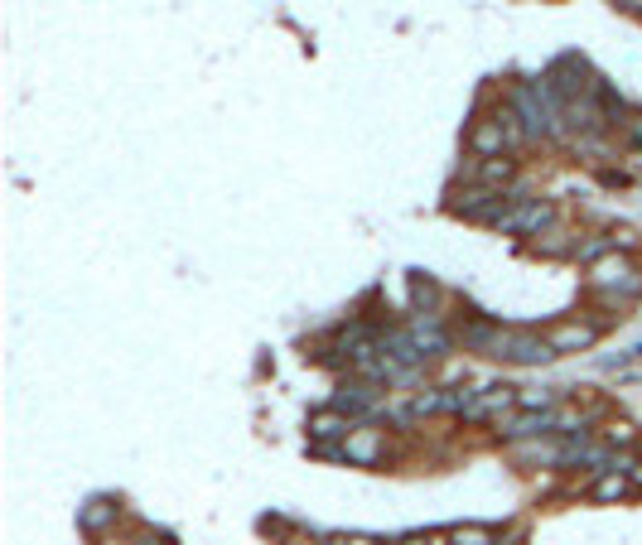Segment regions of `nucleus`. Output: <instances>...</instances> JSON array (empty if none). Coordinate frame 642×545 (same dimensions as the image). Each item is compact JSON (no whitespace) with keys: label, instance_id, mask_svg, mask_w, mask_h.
Returning <instances> with one entry per match:
<instances>
[{"label":"nucleus","instance_id":"18","mask_svg":"<svg viewBox=\"0 0 642 545\" xmlns=\"http://www.w3.org/2000/svg\"><path fill=\"white\" fill-rule=\"evenodd\" d=\"M449 545H498V536L483 531V526H459V531L449 536Z\"/></svg>","mask_w":642,"mask_h":545},{"label":"nucleus","instance_id":"20","mask_svg":"<svg viewBox=\"0 0 642 545\" xmlns=\"http://www.w3.org/2000/svg\"><path fill=\"white\" fill-rule=\"evenodd\" d=\"M604 444H609V449H618V444H633V425H623V420H618V425H609V430H604Z\"/></svg>","mask_w":642,"mask_h":545},{"label":"nucleus","instance_id":"15","mask_svg":"<svg viewBox=\"0 0 642 545\" xmlns=\"http://www.w3.org/2000/svg\"><path fill=\"white\" fill-rule=\"evenodd\" d=\"M594 502H623L628 497V473H618V468H609V473H599L594 478Z\"/></svg>","mask_w":642,"mask_h":545},{"label":"nucleus","instance_id":"17","mask_svg":"<svg viewBox=\"0 0 642 545\" xmlns=\"http://www.w3.org/2000/svg\"><path fill=\"white\" fill-rule=\"evenodd\" d=\"M411 295H416L420 314H435V300H440V285L425 280V275H411Z\"/></svg>","mask_w":642,"mask_h":545},{"label":"nucleus","instance_id":"6","mask_svg":"<svg viewBox=\"0 0 642 545\" xmlns=\"http://www.w3.org/2000/svg\"><path fill=\"white\" fill-rule=\"evenodd\" d=\"M382 449H387V435L377 430V425H353V435L343 439V464H377L382 459Z\"/></svg>","mask_w":642,"mask_h":545},{"label":"nucleus","instance_id":"24","mask_svg":"<svg viewBox=\"0 0 642 545\" xmlns=\"http://www.w3.org/2000/svg\"><path fill=\"white\" fill-rule=\"evenodd\" d=\"M406 545H440V541H406Z\"/></svg>","mask_w":642,"mask_h":545},{"label":"nucleus","instance_id":"3","mask_svg":"<svg viewBox=\"0 0 642 545\" xmlns=\"http://www.w3.org/2000/svg\"><path fill=\"white\" fill-rule=\"evenodd\" d=\"M493 357L517 362V367H541V362H551V357H556V348L546 343V333H531V328H503V338H498Z\"/></svg>","mask_w":642,"mask_h":545},{"label":"nucleus","instance_id":"4","mask_svg":"<svg viewBox=\"0 0 642 545\" xmlns=\"http://www.w3.org/2000/svg\"><path fill=\"white\" fill-rule=\"evenodd\" d=\"M334 410L338 415H348V420H363V415H377L382 410V386L377 382H343L334 391Z\"/></svg>","mask_w":642,"mask_h":545},{"label":"nucleus","instance_id":"21","mask_svg":"<svg viewBox=\"0 0 642 545\" xmlns=\"http://www.w3.org/2000/svg\"><path fill=\"white\" fill-rule=\"evenodd\" d=\"M112 517V507L107 502H87V512H83V526H102V521Z\"/></svg>","mask_w":642,"mask_h":545},{"label":"nucleus","instance_id":"19","mask_svg":"<svg viewBox=\"0 0 642 545\" xmlns=\"http://www.w3.org/2000/svg\"><path fill=\"white\" fill-rule=\"evenodd\" d=\"M522 410H556V391H517Z\"/></svg>","mask_w":642,"mask_h":545},{"label":"nucleus","instance_id":"25","mask_svg":"<svg viewBox=\"0 0 642 545\" xmlns=\"http://www.w3.org/2000/svg\"><path fill=\"white\" fill-rule=\"evenodd\" d=\"M633 353H638V357H642V343H638V348H633Z\"/></svg>","mask_w":642,"mask_h":545},{"label":"nucleus","instance_id":"10","mask_svg":"<svg viewBox=\"0 0 642 545\" xmlns=\"http://www.w3.org/2000/svg\"><path fill=\"white\" fill-rule=\"evenodd\" d=\"M411 338H416V348L425 357L449 353V333H445V324H440V314H416V319H411Z\"/></svg>","mask_w":642,"mask_h":545},{"label":"nucleus","instance_id":"8","mask_svg":"<svg viewBox=\"0 0 642 545\" xmlns=\"http://www.w3.org/2000/svg\"><path fill=\"white\" fill-rule=\"evenodd\" d=\"M469 150H474L478 160H498L512 150V136H507L503 121H478L474 131H469Z\"/></svg>","mask_w":642,"mask_h":545},{"label":"nucleus","instance_id":"23","mask_svg":"<svg viewBox=\"0 0 642 545\" xmlns=\"http://www.w3.org/2000/svg\"><path fill=\"white\" fill-rule=\"evenodd\" d=\"M338 545H377V541H363V536H353V541H338Z\"/></svg>","mask_w":642,"mask_h":545},{"label":"nucleus","instance_id":"14","mask_svg":"<svg viewBox=\"0 0 642 545\" xmlns=\"http://www.w3.org/2000/svg\"><path fill=\"white\" fill-rule=\"evenodd\" d=\"M435 410H445V391H420V396H411L406 406L396 410V420H401V425H411V420H420V415H435Z\"/></svg>","mask_w":642,"mask_h":545},{"label":"nucleus","instance_id":"13","mask_svg":"<svg viewBox=\"0 0 642 545\" xmlns=\"http://www.w3.org/2000/svg\"><path fill=\"white\" fill-rule=\"evenodd\" d=\"M464 348H474V353H488L493 357V348H498V338H503V328L488 324V319H474V324H464Z\"/></svg>","mask_w":642,"mask_h":545},{"label":"nucleus","instance_id":"5","mask_svg":"<svg viewBox=\"0 0 642 545\" xmlns=\"http://www.w3.org/2000/svg\"><path fill=\"white\" fill-rule=\"evenodd\" d=\"M498 435L503 439H551V435H560L556 410H527L517 420H498Z\"/></svg>","mask_w":642,"mask_h":545},{"label":"nucleus","instance_id":"1","mask_svg":"<svg viewBox=\"0 0 642 545\" xmlns=\"http://www.w3.org/2000/svg\"><path fill=\"white\" fill-rule=\"evenodd\" d=\"M551 222H556V203H546V198H527L522 189H512V203L503 208V218L493 222L498 232H512V237H546L551 232Z\"/></svg>","mask_w":642,"mask_h":545},{"label":"nucleus","instance_id":"7","mask_svg":"<svg viewBox=\"0 0 642 545\" xmlns=\"http://www.w3.org/2000/svg\"><path fill=\"white\" fill-rule=\"evenodd\" d=\"M517 406V391L512 386H478L474 401H469V410H464V420H503V410Z\"/></svg>","mask_w":642,"mask_h":545},{"label":"nucleus","instance_id":"9","mask_svg":"<svg viewBox=\"0 0 642 545\" xmlns=\"http://www.w3.org/2000/svg\"><path fill=\"white\" fill-rule=\"evenodd\" d=\"M594 338H599V328L594 324H580V319H570V324H556L546 333V343L556 348V353H585L594 348Z\"/></svg>","mask_w":642,"mask_h":545},{"label":"nucleus","instance_id":"2","mask_svg":"<svg viewBox=\"0 0 642 545\" xmlns=\"http://www.w3.org/2000/svg\"><path fill=\"white\" fill-rule=\"evenodd\" d=\"M589 290L594 295H618V300H638L642 271L628 261V251H614V256H604V261L589 266Z\"/></svg>","mask_w":642,"mask_h":545},{"label":"nucleus","instance_id":"12","mask_svg":"<svg viewBox=\"0 0 642 545\" xmlns=\"http://www.w3.org/2000/svg\"><path fill=\"white\" fill-rule=\"evenodd\" d=\"M348 435H353V420H348V415H338V410L309 415V439H314V444H334V439H348Z\"/></svg>","mask_w":642,"mask_h":545},{"label":"nucleus","instance_id":"22","mask_svg":"<svg viewBox=\"0 0 642 545\" xmlns=\"http://www.w3.org/2000/svg\"><path fill=\"white\" fill-rule=\"evenodd\" d=\"M623 126H628V140H633V145H638V150H642V111H638V116H628Z\"/></svg>","mask_w":642,"mask_h":545},{"label":"nucleus","instance_id":"11","mask_svg":"<svg viewBox=\"0 0 642 545\" xmlns=\"http://www.w3.org/2000/svg\"><path fill=\"white\" fill-rule=\"evenodd\" d=\"M469 179H474V184H483V189H493V193H507L503 184H512V179H517V160H512V155L478 160L474 169H469Z\"/></svg>","mask_w":642,"mask_h":545},{"label":"nucleus","instance_id":"16","mask_svg":"<svg viewBox=\"0 0 642 545\" xmlns=\"http://www.w3.org/2000/svg\"><path fill=\"white\" fill-rule=\"evenodd\" d=\"M531 251H536V256H575V246H570L565 232H546V237H536Z\"/></svg>","mask_w":642,"mask_h":545}]
</instances>
